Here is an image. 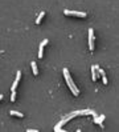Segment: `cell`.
Wrapping results in <instances>:
<instances>
[{
	"mask_svg": "<svg viewBox=\"0 0 119 132\" xmlns=\"http://www.w3.org/2000/svg\"><path fill=\"white\" fill-rule=\"evenodd\" d=\"M64 76H65V80H66V83H68V85H69V88L72 89L73 95L78 96L79 91H78V88L76 87L74 81L72 80V78H70V73H69V69H68V68H64Z\"/></svg>",
	"mask_w": 119,
	"mask_h": 132,
	"instance_id": "obj_1",
	"label": "cell"
},
{
	"mask_svg": "<svg viewBox=\"0 0 119 132\" xmlns=\"http://www.w3.org/2000/svg\"><path fill=\"white\" fill-rule=\"evenodd\" d=\"M65 15H73V16H78V17H86V12H79V11H69L65 10L64 11Z\"/></svg>",
	"mask_w": 119,
	"mask_h": 132,
	"instance_id": "obj_2",
	"label": "cell"
},
{
	"mask_svg": "<svg viewBox=\"0 0 119 132\" xmlns=\"http://www.w3.org/2000/svg\"><path fill=\"white\" fill-rule=\"evenodd\" d=\"M94 31L90 28L89 29V48H90V51H94Z\"/></svg>",
	"mask_w": 119,
	"mask_h": 132,
	"instance_id": "obj_3",
	"label": "cell"
},
{
	"mask_svg": "<svg viewBox=\"0 0 119 132\" xmlns=\"http://www.w3.org/2000/svg\"><path fill=\"white\" fill-rule=\"evenodd\" d=\"M20 78H21V71H17V73H16V79H15V81H13V84H12V91H15L16 89V87H17V84H19V81H20Z\"/></svg>",
	"mask_w": 119,
	"mask_h": 132,
	"instance_id": "obj_4",
	"label": "cell"
},
{
	"mask_svg": "<svg viewBox=\"0 0 119 132\" xmlns=\"http://www.w3.org/2000/svg\"><path fill=\"white\" fill-rule=\"evenodd\" d=\"M103 119H105V115H101V116H98V117H94V123H97V124H99L101 127H103V124H102Z\"/></svg>",
	"mask_w": 119,
	"mask_h": 132,
	"instance_id": "obj_5",
	"label": "cell"
},
{
	"mask_svg": "<svg viewBox=\"0 0 119 132\" xmlns=\"http://www.w3.org/2000/svg\"><path fill=\"white\" fill-rule=\"evenodd\" d=\"M30 65H32L33 75H34V76H36V75H38V71H37V64H36V61H32V63H30Z\"/></svg>",
	"mask_w": 119,
	"mask_h": 132,
	"instance_id": "obj_6",
	"label": "cell"
},
{
	"mask_svg": "<svg viewBox=\"0 0 119 132\" xmlns=\"http://www.w3.org/2000/svg\"><path fill=\"white\" fill-rule=\"evenodd\" d=\"M91 78L94 81H97V78H98V75H97V71H95V67L93 65L91 67Z\"/></svg>",
	"mask_w": 119,
	"mask_h": 132,
	"instance_id": "obj_7",
	"label": "cell"
},
{
	"mask_svg": "<svg viewBox=\"0 0 119 132\" xmlns=\"http://www.w3.org/2000/svg\"><path fill=\"white\" fill-rule=\"evenodd\" d=\"M9 113H11L12 116H17V117H24V113H21V112H19V111H13V109H12V111H11Z\"/></svg>",
	"mask_w": 119,
	"mask_h": 132,
	"instance_id": "obj_8",
	"label": "cell"
},
{
	"mask_svg": "<svg viewBox=\"0 0 119 132\" xmlns=\"http://www.w3.org/2000/svg\"><path fill=\"white\" fill-rule=\"evenodd\" d=\"M44 16H45V12H44V11H42V12H40L38 17L36 19V24H40V21L42 20V17H44Z\"/></svg>",
	"mask_w": 119,
	"mask_h": 132,
	"instance_id": "obj_9",
	"label": "cell"
},
{
	"mask_svg": "<svg viewBox=\"0 0 119 132\" xmlns=\"http://www.w3.org/2000/svg\"><path fill=\"white\" fill-rule=\"evenodd\" d=\"M42 55H44V45H41V44H40V48H38V58L41 59V58H42Z\"/></svg>",
	"mask_w": 119,
	"mask_h": 132,
	"instance_id": "obj_10",
	"label": "cell"
},
{
	"mask_svg": "<svg viewBox=\"0 0 119 132\" xmlns=\"http://www.w3.org/2000/svg\"><path fill=\"white\" fill-rule=\"evenodd\" d=\"M11 100H12V102L16 100V91H12V93H11Z\"/></svg>",
	"mask_w": 119,
	"mask_h": 132,
	"instance_id": "obj_11",
	"label": "cell"
},
{
	"mask_svg": "<svg viewBox=\"0 0 119 132\" xmlns=\"http://www.w3.org/2000/svg\"><path fill=\"white\" fill-rule=\"evenodd\" d=\"M48 39H44V41H41V45H46V44H48Z\"/></svg>",
	"mask_w": 119,
	"mask_h": 132,
	"instance_id": "obj_12",
	"label": "cell"
},
{
	"mask_svg": "<svg viewBox=\"0 0 119 132\" xmlns=\"http://www.w3.org/2000/svg\"><path fill=\"white\" fill-rule=\"evenodd\" d=\"M26 132H38V129H26Z\"/></svg>",
	"mask_w": 119,
	"mask_h": 132,
	"instance_id": "obj_13",
	"label": "cell"
},
{
	"mask_svg": "<svg viewBox=\"0 0 119 132\" xmlns=\"http://www.w3.org/2000/svg\"><path fill=\"white\" fill-rule=\"evenodd\" d=\"M1 99H3V95H0V100H1Z\"/></svg>",
	"mask_w": 119,
	"mask_h": 132,
	"instance_id": "obj_14",
	"label": "cell"
}]
</instances>
